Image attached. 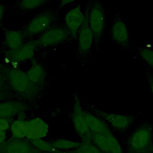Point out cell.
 <instances>
[{"instance_id":"cell-8","label":"cell","mask_w":153,"mask_h":153,"mask_svg":"<svg viewBox=\"0 0 153 153\" xmlns=\"http://www.w3.org/2000/svg\"><path fill=\"white\" fill-rule=\"evenodd\" d=\"M54 11H47L34 17L27 25L25 32L27 35H34L46 30L55 19Z\"/></svg>"},{"instance_id":"cell-12","label":"cell","mask_w":153,"mask_h":153,"mask_svg":"<svg viewBox=\"0 0 153 153\" xmlns=\"http://www.w3.org/2000/svg\"><path fill=\"white\" fill-rule=\"evenodd\" d=\"M85 19V14L82 11L80 4L69 10L65 16L66 27L71 35L74 38L77 36V33Z\"/></svg>"},{"instance_id":"cell-6","label":"cell","mask_w":153,"mask_h":153,"mask_svg":"<svg viewBox=\"0 0 153 153\" xmlns=\"http://www.w3.org/2000/svg\"><path fill=\"white\" fill-rule=\"evenodd\" d=\"M71 36L66 26H57L50 29L36 41L38 46L48 47L65 41Z\"/></svg>"},{"instance_id":"cell-14","label":"cell","mask_w":153,"mask_h":153,"mask_svg":"<svg viewBox=\"0 0 153 153\" xmlns=\"http://www.w3.org/2000/svg\"><path fill=\"white\" fill-rule=\"evenodd\" d=\"M85 120L89 130L94 133L106 135L112 132L107 123L97 115L84 111Z\"/></svg>"},{"instance_id":"cell-19","label":"cell","mask_w":153,"mask_h":153,"mask_svg":"<svg viewBox=\"0 0 153 153\" xmlns=\"http://www.w3.org/2000/svg\"><path fill=\"white\" fill-rule=\"evenodd\" d=\"M27 121L23 120L14 121L11 127V130L14 137L22 139L26 137Z\"/></svg>"},{"instance_id":"cell-3","label":"cell","mask_w":153,"mask_h":153,"mask_svg":"<svg viewBox=\"0 0 153 153\" xmlns=\"http://www.w3.org/2000/svg\"><path fill=\"white\" fill-rule=\"evenodd\" d=\"M8 81L14 91L23 95L33 96L37 91V85L32 83L26 74L20 69L12 68L7 72Z\"/></svg>"},{"instance_id":"cell-11","label":"cell","mask_w":153,"mask_h":153,"mask_svg":"<svg viewBox=\"0 0 153 153\" xmlns=\"http://www.w3.org/2000/svg\"><path fill=\"white\" fill-rule=\"evenodd\" d=\"M36 47V41H32L22 44L15 50H9L5 52L6 57L14 63L22 62L32 59L35 54Z\"/></svg>"},{"instance_id":"cell-20","label":"cell","mask_w":153,"mask_h":153,"mask_svg":"<svg viewBox=\"0 0 153 153\" xmlns=\"http://www.w3.org/2000/svg\"><path fill=\"white\" fill-rule=\"evenodd\" d=\"M30 143L38 150L49 153H66L62 152L53 146L51 143L47 142L42 139L29 140Z\"/></svg>"},{"instance_id":"cell-1","label":"cell","mask_w":153,"mask_h":153,"mask_svg":"<svg viewBox=\"0 0 153 153\" xmlns=\"http://www.w3.org/2000/svg\"><path fill=\"white\" fill-rule=\"evenodd\" d=\"M130 153H153V133L151 126L144 124L135 130L127 141Z\"/></svg>"},{"instance_id":"cell-26","label":"cell","mask_w":153,"mask_h":153,"mask_svg":"<svg viewBox=\"0 0 153 153\" xmlns=\"http://www.w3.org/2000/svg\"><path fill=\"white\" fill-rule=\"evenodd\" d=\"M147 76H148V81L151 89V92L153 96V76L151 74H149Z\"/></svg>"},{"instance_id":"cell-30","label":"cell","mask_w":153,"mask_h":153,"mask_svg":"<svg viewBox=\"0 0 153 153\" xmlns=\"http://www.w3.org/2000/svg\"><path fill=\"white\" fill-rule=\"evenodd\" d=\"M3 83H4V79H3V77L2 76V74L0 72V87L2 86L3 85Z\"/></svg>"},{"instance_id":"cell-23","label":"cell","mask_w":153,"mask_h":153,"mask_svg":"<svg viewBox=\"0 0 153 153\" xmlns=\"http://www.w3.org/2000/svg\"><path fill=\"white\" fill-rule=\"evenodd\" d=\"M50 0H22L19 7L23 10H31L44 5Z\"/></svg>"},{"instance_id":"cell-28","label":"cell","mask_w":153,"mask_h":153,"mask_svg":"<svg viewBox=\"0 0 153 153\" xmlns=\"http://www.w3.org/2000/svg\"><path fill=\"white\" fill-rule=\"evenodd\" d=\"M4 13H5V7L4 5L0 4V25L3 19Z\"/></svg>"},{"instance_id":"cell-22","label":"cell","mask_w":153,"mask_h":153,"mask_svg":"<svg viewBox=\"0 0 153 153\" xmlns=\"http://www.w3.org/2000/svg\"><path fill=\"white\" fill-rule=\"evenodd\" d=\"M66 153H103L92 142L82 141L75 149L66 152Z\"/></svg>"},{"instance_id":"cell-21","label":"cell","mask_w":153,"mask_h":153,"mask_svg":"<svg viewBox=\"0 0 153 153\" xmlns=\"http://www.w3.org/2000/svg\"><path fill=\"white\" fill-rule=\"evenodd\" d=\"M51 144L57 149L71 151L76 148L80 145V142L69 139H59L52 141Z\"/></svg>"},{"instance_id":"cell-5","label":"cell","mask_w":153,"mask_h":153,"mask_svg":"<svg viewBox=\"0 0 153 153\" xmlns=\"http://www.w3.org/2000/svg\"><path fill=\"white\" fill-rule=\"evenodd\" d=\"M88 8L84 13V21L77 33L78 54L82 57L87 56L91 53L94 42L93 35L88 25Z\"/></svg>"},{"instance_id":"cell-2","label":"cell","mask_w":153,"mask_h":153,"mask_svg":"<svg viewBox=\"0 0 153 153\" xmlns=\"http://www.w3.org/2000/svg\"><path fill=\"white\" fill-rule=\"evenodd\" d=\"M88 21L93 35L94 42L97 45L102 38L105 27V11L103 5L99 1H94L88 8Z\"/></svg>"},{"instance_id":"cell-25","label":"cell","mask_w":153,"mask_h":153,"mask_svg":"<svg viewBox=\"0 0 153 153\" xmlns=\"http://www.w3.org/2000/svg\"><path fill=\"white\" fill-rule=\"evenodd\" d=\"M10 127V123L5 118H0V131H5Z\"/></svg>"},{"instance_id":"cell-13","label":"cell","mask_w":153,"mask_h":153,"mask_svg":"<svg viewBox=\"0 0 153 153\" xmlns=\"http://www.w3.org/2000/svg\"><path fill=\"white\" fill-rule=\"evenodd\" d=\"M48 124L41 118H35L27 121L26 137L29 140L41 139L48 133Z\"/></svg>"},{"instance_id":"cell-31","label":"cell","mask_w":153,"mask_h":153,"mask_svg":"<svg viewBox=\"0 0 153 153\" xmlns=\"http://www.w3.org/2000/svg\"><path fill=\"white\" fill-rule=\"evenodd\" d=\"M4 97V94H3L2 93L0 92V100H2Z\"/></svg>"},{"instance_id":"cell-10","label":"cell","mask_w":153,"mask_h":153,"mask_svg":"<svg viewBox=\"0 0 153 153\" xmlns=\"http://www.w3.org/2000/svg\"><path fill=\"white\" fill-rule=\"evenodd\" d=\"M0 153H40V152L30 142L14 137L0 145Z\"/></svg>"},{"instance_id":"cell-29","label":"cell","mask_w":153,"mask_h":153,"mask_svg":"<svg viewBox=\"0 0 153 153\" xmlns=\"http://www.w3.org/2000/svg\"><path fill=\"white\" fill-rule=\"evenodd\" d=\"M6 139V134L5 131H0V145L5 142Z\"/></svg>"},{"instance_id":"cell-7","label":"cell","mask_w":153,"mask_h":153,"mask_svg":"<svg viewBox=\"0 0 153 153\" xmlns=\"http://www.w3.org/2000/svg\"><path fill=\"white\" fill-rule=\"evenodd\" d=\"M94 111L98 117L118 130L123 131L127 129L134 121V118L131 115L107 112L98 109H94Z\"/></svg>"},{"instance_id":"cell-16","label":"cell","mask_w":153,"mask_h":153,"mask_svg":"<svg viewBox=\"0 0 153 153\" xmlns=\"http://www.w3.org/2000/svg\"><path fill=\"white\" fill-rule=\"evenodd\" d=\"M26 74L29 81L35 85L42 84L45 80V74L44 68L38 63H33Z\"/></svg>"},{"instance_id":"cell-18","label":"cell","mask_w":153,"mask_h":153,"mask_svg":"<svg viewBox=\"0 0 153 153\" xmlns=\"http://www.w3.org/2000/svg\"><path fill=\"white\" fill-rule=\"evenodd\" d=\"M90 142L103 153H112L108 139L105 135L92 132Z\"/></svg>"},{"instance_id":"cell-27","label":"cell","mask_w":153,"mask_h":153,"mask_svg":"<svg viewBox=\"0 0 153 153\" xmlns=\"http://www.w3.org/2000/svg\"><path fill=\"white\" fill-rule=\"evenodd\" d=\"M76 0H61L60 4L59 5V8H63L64 7L66 6L68 4L74 2L75 1H76Z\"/></svg>"},{"instance_id":"cell-24","label":"cell","mask_w":153,"mask_h":153,"mask_svg":"<svg viewBox=\"0 0 153 153\" xmlns=\"http://www.w3.org/2000/svg\"><path fill=\"white\" fill-rule=\"evenodd\" d=\"M139 52L142 59L153 68V50L148 48H142Z\"/></svg>"},{"instance_id":"cell-4","label":"cell","mask_w":153,"mask_h":153,"mask_svg":"<svg viewBox=\"0 0 153 153\" xmlns=\"http://www.w3.org/2000/svg\"><path fill=\"white\" fill-rule=\"evenodd\" d=\"M84 111L79 97L77 95L75 96L72 113V120L74 128L83 141L90 142L92 132L87 125Z\"/></svg>"},{"instance_id":"cell-9","label":"cell","mask_w":153,"mask_h":153,"mask_svg":"<svg viewBox=\"0 0 153 153\" xmlns=\"http://www.w3.org/2000/svg\"><path fill=\"white\" fill-rule=\"evenodd\" d=\"M111 35L113 41L117 45L128 48L130 45V36L126 23L121 17L117 16L114 18L111 27Z\"/></svg>"},{"instance_id":"cell-15","label":"cell","mask_w":153,"mask_h":153,"mask_svg":"<svg viewBox=\"0 0 153 153\" xmlns=\"http://www.w3.org/2000/svg\"><path fill=\"white\" fill-rule=\"evenodd\" d=\"M26 106L17 101H10L0 103V118H8L22 112Z\"/></svg>"},{"instance_id":"cell-17","label":"cell","mask_w":153,"mask_h":153,"mask_svg":"<svg viewBox=\"0 0 153 153\" xmlns=\"http://www.w3.org/2000/svg\"><path fill=\"white\" fill-rule=\"evenodd\" d=\"M22 32L17 30H8L5 33V42L10 50H15L23 44Z\"/></svg>"}]
</instances>
